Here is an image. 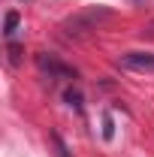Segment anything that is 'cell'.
Wrapping results in <instances>:
<instances>
[{"mask_svg":"<svg viewBox=\"0 0 154 157\" xmlns=\"http://www.w3.org/2000/svg\"><path fill=\"white\" fill-rule=\"evenodd\" d=\"M109 15V9H88V12H82L76 18H70L64 27H67V33H85V30H91L94 27V21L106 18Z\"/></svg>","mask_w":154,"mask_h":157,"instance_id":"6da1fadb","label":"cell"},{"mask_svg":"<svg viewBox=\"0 0 154 157\" xmlns=\"http://www.w3.org/2000/svg\"><path fill=\"white\" fill-rule=\"evenodd\" d=\"M37 63H39L42 73H48V76H55V78H76V70L64 67L55 55H37Z\"/></svg>","mask_w":154,"mask_h":157,"instance_id":"7a4b0ae2","label":"cell"},{"mask_svg":"<svg viewBox=\"0 0 154 157\" xmlns=\"http://www.w3.org/2000/svg\"><path fill=\"white\" fill-rule=\"evenodd\" d=\"M121 67L136 70V73H154V55H148V52H127V55H121Z\"/></svg>","mask_w":154,"mask_h":157,"instance_id":"3957f363","label":"cell"},{"mask_svg":"<svg viewBox=\"0 0 154 157\" xmlns=\"http://www.w3.org/2000/svg\"><path fill=\"white\" fill-rule=\"evenodd\" d=\"M18 21H21V15L18 12H6V21H3V33L12 39L15 36V27H18Z\"/></svg>","mask_w":154,"mask_h":157,"instance_id":"277c9868","label":"cell"},{"mask_svg":"<svg viewBox=\"0 0 154 157\" xmlns=\"http://www.w3.org/2000/svg\"><path fill=\"white\" fill-rule=\"evenodd\" d=\"M64 100H67L70 106H76V109H82V94H79V91H67V94H64Z\"/></svg>","mask_w":154,"mask_h":157,"instance_id":"5b68a950","label":"cell"},{"mask_svg":"<svg viewBox=\"0 0 154 157\" xmlns=\"http://www.w3.org/2000/svg\"><path fill=\"white\" fill-rule=\"evenodd\" d=\"M18 58H21V45L12 42V45H9V60H12V63H18Z\"/></svg>","mask_w":154,"mask_h":157,"instance_id":"8992f818","label":"cell"},{"mask_svg":"<svg viewBox=\"0 0 154 157\" xmlns=\"http://www.w3.org/2000/svg\"><path fill=\"white\" fill-rule=\"evenodd\" d=\"M103 136H106V139H112V118H109V115L103 118Z\"/></svg>","mask_w":154,"mask_h":157,"instance_id":"52a82bcc","label":"cell"},{"mask_svg":"<svg viewBox=\"0 0 154 157\" xmlns=\"http://www.w3.org/2000/svg\"><path fill=\"white\" fill-rule=\"evenodd\" d=\"M133 3H145V0H133Z\"/></svg>","mask_w":154,"mask_h":157,"instance_id":"ba28073f","label":"cell"}]
</instances>
